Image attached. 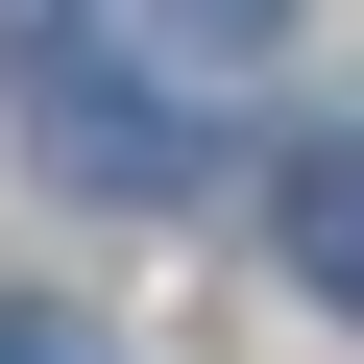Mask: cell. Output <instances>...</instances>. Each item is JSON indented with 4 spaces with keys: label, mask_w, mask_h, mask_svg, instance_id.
I'll return each mask as SVG.
<instances>
[{
    "label": "cell",
    "mask_w": 364,
    "mask_h": 364,
    "mask_svg": "<svg viewBox=\"0 0 364 364\" xmlns=\"http://www.w3.org/2000/svg\"><path fill=\"white\" fill-rule=\"evenodd\" d=\"M267 243H291L316 316H364V146H291V170H267Z\"/></svg>",
    "instance_id": "1"
},
{
    "label": "cell",
    "mask_w": 364,
    "mask_h": 364,
    "mask_svg": "<svg viewBox=\"0 0 364 364\" xmlns=\"http://www.w3.org/2000/svg\"><path fill=\"white\" fill-rule=\"evenodd\" d=\"M49 170L73 195H195V146H170L146 97H97V73H49Z\"/></svg>",
    "instance_id": "2"
},
{
    "label": "cell",
    "mask_w": 364,
    "mask_h": 364,
    "mask_svg": "<svg viewBox=\"0 0 364 364\" xmlns=\"http://www.w3.org/2000/svg\"><path fill=\"white\" fill-rule=\"evenodd\" d=\"M73 25H97V0H0V73H73Z\"/></svg>",
    "instance_id": "3"
},
{
    "label": "cell",
    "mask_w": 364,
    "mask_h": 364,
    "mask_svg": "<svg viewBox=\"0 0 364 364\" xmlns=\"http://www.w3.org/2000/svg\"><path fill=\"white\" fill-rule=\"evenodd\" d=\"M267 25H291V0H170V49H267Z\"/></svg>",
    "instance_id": "4"
},
{
    "label": "cell",
    "mask_w": 364,
    "mask_h": 364,
    "mask_svg": "<svg viewBox=\"0 0 364 364\" xmlns=\"http://www.w3.org/2000/svg\"><path fill=\"white\" fill-rule=\"evenodd\" d=\"M0 364H97V316H0Z\"/></svg>",
    "instance_id": "5"
}]
</instances>
